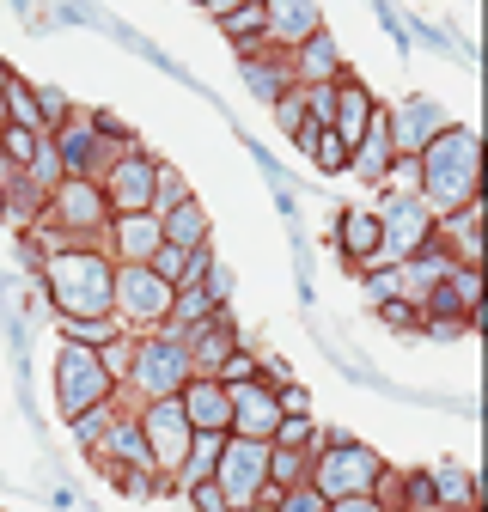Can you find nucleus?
I'll return each mask as SVG.
<instances>
[{
  "instance_id": "nucleus-16",
  "label": "nucleus",
  "mask_w": 488,
  "mask_h": 512,
  "mask_svg": "<svg viewBox=\"0 0 488 512\" xmlns=\"http://www.w3.org/2000/svg\"><path fill=\"white\" fill-rule=\"evenodd\" d=\"M391 159H397V141H391V116H385V104H379L373 122L360 128V141L348 147V171H354L360 183H385Z\"/></svg>"
},
{
  "instance_id": "nucleus-8",
  "label": "nucleus",
  "mask_w": 488,
  "mask_h": 512,
  "mask_svg": "<svg viewBox=\"0 0 488 512\" xmlns=\"http://www.w3.org/2000/svg\"><path fill=\"white\" fill-rule=\"evenodd\" d=\"M135 421H141V433H147V452H153V470L159 476H171L177 464H183V452H190V415H183V403H177V391L171 397H147V403H135Z\"/></svg>"
},
{
  "instance_id": "nucleus-23",
  "label": "nucleus",
  "mask_w": 488,
  "mask_h": 512,
  "mask_svg": "<svg viewBox=\"0 0 488 512\" xmlns=\"http://www.w3.org/2000/svg\"><path fill=\"white\" fill-rule=\"evenodd\" d=\"M220 445H226V433H214V427H196V433H190V452H183V464L171 470V494H177L183 482H202V476H214V464H220Z\"/></svg>"
},
{
  "instance_id": "nucleus-32",
  "label": "nucleus",
  "mask_w": 488,
  "mask_h": 512,
  "mask_svg": "<svg viewBox=\"0 0 488 512\" xmlns=\"http://www.w3.org/2000/svg\"><path fill=\"white\" fill-rule=\"evenodd\" d=\"M434 476V506H476V482L458 470H427Z\"/></svg>"
},
{
  "instance_id": "nucleus-2",
  "label": "nucleus",
  "mask_w": 488,
  "mask_h": 512,
  "mask_svg": "<svg viewBox=\"0 0 488 512\" xmlns=\"http://www.w3.org/2000/svg\"><path fill=\"white\" fill-rule=\"evenodd\" d=\"M43 287L55 317H104L110 311V287H116V263L104 244H74V250H55L43 256Z\"/></svg>"
},
{
  "instance_id": "nucleus-40",
  "label": "nucleus",
  "mask_w": 488,
  "mask_h": 512,
  "mask_svg": "<svg viewBox=\"0 0 488 512\" xmlns=\"http://www.w3.org/2000/svg\"><path fill=\"white\" fill-rule=\"evenodd\" d=\"M214 378H220V384H244V378H257V354L238 342V348H232V354L214 366Z\"/></svg>"
},
{
  "instance_id": "nucleus-41",
  "label": "nucleus",
  "mask_w": 488,
  "mask_h": 512,
  "mask_svg": "<svg viewBox=\"0 0 488 512\" xmlns=\"http://www.w3.org/2000/svg\"><path fill=\"white\" fill-rule=\"evenodd\" d=\"M177 494H183V500H190V506H202V512H232V506H226V494H220V482H214V476H202V482H183V488H177Z\"/></svg>"
},
{
  "instance_id": "nucleus-28",
  "label": "nucleus",
  "mask_w": 488,
  "mask_h": 512,
  "mask_svg": "<svg viewBox=\"0 0 488 512\" xmlns=\"http://www.w3.org/2000/svg\"><path fill=\"white\" fill-rule=\"evenodd\" d=\"M116 403H122V391H116L110 403H92V409H80V415H68V427H74V439H80V452H98V439H104V427H110V415H116Z\"/></svg>"
},
{
  "instance_id": "nucleus-43",
  "label": "nucleus",
  "mask_w": 488,
  "mask_h": 512,
  "mask_svg": "<svg viewBox=\"0 0 488 512\" xmlns=\"http://www.w3.org/2000/svg\"><path fill=\"white\" fill-rule=\"evenodd\" d=\"M202 287H208V293H214V299H220V305H226V293H232V275H226V269H220V263H214V269H208V275H202Z\"/></svg>"
},
{
  "instance_id": "nucleus-31",
  "label": "nucleus",
  "mask_w": 488,
  "mask_h": 512,
  "mask_svg": "<svg viewBox=\"0 0 488 512\" xmlns=\"http://www.w3.org/2000/svg\"><path fill=\"white\" fill-rule=\"evenodd\" d=\"M55 324H61V336H68V342H86V348H98L104 336L122 330V324H116V311H104V317H55Z\"/></svg>"
},
{
  "instance_id": "nucleus-29",
  "label": "nucleus",
  "mask_w": 488,
  "mask_h": 512,
  "mask_svg": "<svg viewBox=\"0 0 488 512\" xmlns=\"http://www.w3.org/2000/svg\"><path fill=\"white\" fill-rule=\"evenodd\" d=\"M7 122H25V128H37V135H49L43 128V104H37V86L31 80H7Z\"/></svg>"
},
{
  "instance_id": "nucleus-14",
  "label": "nucleus",
  "mask_w": 488,
  "mask_h": 512,
  "mask_svg": "<svg viewBox=\"0 0 488 512\" xmlns=\"http://www.w3.org/2000/svg\"><path fill=\"white\" fill-rule=\"evenodd\" d=\"M177 403H183V415H190V427H214V433L232 427V391L214 372H190L177 384Z\"/></svg>"
},
{
  "instance_id": "nucleus-13",
  "label": "nucleus",
  "mask_w": 488,
  "mask_h": 512,
  "mask_svg": "<svg viewBox=\"0 0 488 512\" xmlns=\"http://www.w3.org/2000/svg\"><path fill=\"white\" fill-rule=\"evenodd\" d=\"M232 391V427L226 433H244V439H275L281 427V397L269 378H244V384H226Z\"/></svg>"
},
{
  "instance_id": "nucleus-15",
  "label": "nucleus",
  "mask_w": 488,
  "mask_h": 512,
  "mask_svg": "<svg viewBox=\"0 0 488 512\" xmlns=\"http://www.w3.org/2000/svg\"><path fill=\"white\" fill-rule=\"evenodd\" d=\"M98 464H141V470H153V452H147V433H141V421H135V403L122 397L116 403V415H110V427H104V439H98V452H92Z\"/></svg>"
},
{
  "instance_id": "nucleus-5",
  "label": "nucleus",
  "mask_w": 488,
  "mask_h": 512,
  "mask_svg": "<svg viewBox=\"0 0 488 512\" xmlns=\"http://www.w3.org/2000/svg\"><path fill=\"white\" fill-rule=\"evenodd\" d=\"M116 391H122V384L104 372L98 348L61 336V348H55V409H61V415H80V409H92V403H110Z\"/></svg>"
},
{
  "instance_id": "nucleus-24",
  "label": "nucleus",
  "mask_w": 488,
  "mask_h": 512,
  "mask_svg": "<svg viewBox=\"0 0 488 512\" xmlns=\"http://www.w3.org/2000/svg\"><path fill=\"white\" fill-rule=\"evenodd\" d=\"M159 226H165V238L183 244V250H190V244H208V232H214V226H208V208H202L196 196H183L177 208H165Z\"/></svg>"
},
{
  "instance_id": "nucleus-12",
  "label": "nucleus",
  "mask_w": 488,
  "mask_h": 512,
  "mask_svg": "<svg viewBox=\"0 0 488 512\" xmlns=\"http://www.w3.org/2000/svg\"><path fill=\"white\" fill-rule=\"evenodd\" d=\"M159 238H165V226H159L153 208H122L98 232V244L110 250V263H147V256L159 250Z\"/></svg>"
},
{
  "instance_id": "nucleus-22",
  "label": "nucleus",
  "mask_w": 488,
  "mask_h": 512,
  "mask_svg": "<svg viewBox=\"0 0 488 512\" xmlns=\"http://www.w3.org/2000/svg\"><path fill=\"white\" fill-rule=\"evenodd\" d=\"M391 116V141H397V153H421L427 141L440 135V104H427V98H409V104H397V110H385Z\"/></svg>"
},
{
  "instance_id": "nucleus-26",
  "label": "nucleus",
  "mask_w": 488,
  "mask_h": 512,
  "mask_svg": "<svg viewBox=\"0 0 488 512\" xmlns=\"http://www.w3.org/2000/svg\"><path fill=\"white\" fill-rule=\"evenodd\" d=\"M305 470H312V452H305V445H281V439H269V482H275V488L305 482Z\"/></svg>"
},
{
  "instance_id": "nucleus-19",
  "label": "nucleus",
  "mask_w": 488,
  "mask_h": 512,
  "mask_svg": "<svg viewBox=\"0 0 488 512\" xmlns=\"http://www.w3.org/2000/svg\"><path fill=\"white\" fill-rule=\"evenodd\" d=\"M373 110H379V98H373V92H366V86L342 68V74H336V98H330V128L354 147V141H360V128L373 122Z\"/></svg>"
},
{
  "instance_id": "nucleus-34",
  "label": "nucleus",
  "mask_w": 488,
  "mask_h": 512,
  "mask_svg": "<svg viewBox=\"0 0 488 512\" xmlns=\"http://www.w3.org/2000/svg\"><path fill=\"white\" fill-rule=\"evenodd\" d=\"M147 263L171 281V287H183V281H190V250H183V244H171V238H159V250L147 256Z\"/></svg>"
},
{
  "instance_id": "nucleus-7",
  "label": "nucleus",
  "mask_w": 488,
  "mask_h": 512,
  "mask_svg": "<svg viewBox=\"0 0 488 512\" xmlns=\"http://www.w3.org/2000/svg\"><path fill=\"white\" fill-rule=\"evenodd\" d=\"M434 238V208H427L415 189H385L379 202V263H403Z\"/></svg>"
},
{
  "instance_id": "nucleus-30",
  "label": "nucleus",
  "mask_w": 488,
  "mask_h": 512,
  "mask_svg": "<svg viewBox=\"0 0 488 512\" xmlns=\"http://www.w3.org/2000/svg\"><path fill=\"white\" fill-rule=\"evenodd\" d=\"M391 512H434V476H427V470L397 476V500H391Z\"/></svg>"
},
{
  "instance_id": "nucleus-21",
  "label": "nucleus",
  "mask_w": 488,
  "mask_h": 512,
  "mask_svg": "<svg viewBox=\"0 0 488 512\" xmlns=\"http://www.w3.org/2000/svg\"><path fill=\"white\" fill-rule=\"evenodd\" d=\"M336 250H342V263L373 269L379 263V208H348L336 226Z\"/></svg>"
},
{
  "instance_id": "nucleus-35",
  "label": "nucleus",
  "mask_w": 488,
  "mask_h": 512,
  "mask_svg": "<svg viewBox=\"0 0 488 512\" xmlns=\"http://www.w3.org/2000/svg\"><path fill=\"white\" fill-rule=\"evenodd\" d=\"M269 110H275V122H281V135H287V141L299 135L305 122H312V116H305V92H299V86H287V92H281V98H275Z\"/></svg>"
},
{
  "instance_id": "nucleus-42",
  "label": "nucleus",
  "mask_w": 488,
  "mask_h": 512,
  "mask_svg": "<svg viewBox=\"0 0 488 512\" xmlns=\"http://www.w3.org/2000/svg\"><path fill=\"white\" fill-rule=\"evenodd\" d=\"M37 104H43V128H55V122H68V110H74V98L61 92V86H37Z\"/></svg>"
},
{
  "instance_id": "nucleus-27",
  "label": "nucleus",
  "mask_w": 488,
  "mask_h": 512,
  "mask_svg": "<svg viewBox=\"0 0 488 512\" xmlns=\"http://www.w3.org/2000/svg\"><path fill=\"white\" fill-rule=\"evenodd\" d=\"M19 171H25V177H31V183L43 189V196H49V189H55L61 177H68V165H61V153H55V141H49V135H43V141L31 147V159H25Z\"/></svg>"
},
{
  "instance_id": "nucleus-6",
  "label": "nucleus",
  "mask_w": 488,
  "mask_h": 512,
  "mask_svg": "<svg viewBox=\"0 0 488 512\" xmlns=\"http://www.w3.org/2000/svg\"><path fill=\"white\" fill-rule=\"evenodd\" d=\"M171 281L153 263H116V287H110V311L122 330H159L171 311Z\"/></svg>"
},
{
  "instance_id": "nucleus-25",
  "label": "nucleus",
  "mask_w": 488,
  "mask_h": 512,
  "mask_svg": "<svg viewBox=\"0 0 488 512\" xmlns=\"http://www.w3.org/2000/svg\"><path fill=\"white\" fill-rule=\"evenodd\" d=\"M214 25H220V37H226V43H232L238 55H251V49H263V0H244V7L220 13Z\"/></svg>"
},
{
  "instance_id": "nucleus-37",
  "label": "nucleus",
  "mask_w": 488,
  "mask_h": 512,
  "mask_svg": "<svg viewBox=\"0 0 488 512\" xmlns=\"http://www.w3.org/2000/svg\"><path fill=\"white\" fill-rule=\"evenodd\" d=\"M281 512H330V500H324V488H312V482H293V488H281V500H275Z\"/></svg>"
},
{
  "instance_id": "nucleus-39",
  "label": "nucleus",
  "mask_w": 488,
  "mask_h": 512,
  "mask_svg": "<svg viewBox=\"0 0 488 512\" xmlns=\"http://www.w3.org/2000/svg\"><path fill=\"white\" fill-rule=\"evenodd\" d=\"M391 293H403V269L397 263H373V269H366V299H391Z\"/></svg>"
},
{
  "instance_id": "nucleus-44",
  "label": "nucleus",
  "mask_w": 488,
  "mask_h": 512,
  "mask_svg": "<svg viewBox=\"0 0 488 512\" xmlns=\"http://www.w3.org/2000/svg\"><path fill=\"white\" fill-rule=\"evenodd\" d=\"M7 80H13V68L0 61V122H7Z\"/></svg>"
},
{
  "instance_id": "nucleus-9",
  "label": "nucleus",
  "mask_w": 488,
  "mask_h": 512,
  "mask_svg": "<svg viewBox=\"0 0 488 512\" xmlns=\"http://www.w3.org/2000/svg\"><path fill=\"white\" fill-rule=\"evenodd\" d=\"M43 214H49L55 226H68L74 238L98 244V232H104V220H110V202H104L98 177H61L49 196H43Z\"/></svg>"
},
{
  "instance_id": "nucleus-18",
  "label": "nucleus",
  "mask_w": 488,
  "mask_h": 512,
  "mask_svg": "<svg viewBox=\"0 0 488 512\" xmlns=\"http://www.w3.org/2000/svg\"><path fill=\"white\" fill-rule=\"evenodd\" d=\"M287 68H293V80H299V86H324V80H336V74H342V49H336V37L318 25L305 43H293V49H287Z\"/></svg>"
},
{
  "instance_id": "nucleus-1",
  "label": "nucleus",
  "mask_w": 488,
  "mask_h": 512,
  "mask_svg": "<svg viewBox=\"0 0 488 512\" xmlns=\"http://www.w3.org/2000/svg\"><path fill=\"white\" fill-rule=\"evenodd\" d=\"M415 159H421V183L415 189H421V202L434 208V214L482 196V147H476V128L440 122V135L427 141Z\"/></svg>"
},
{
  "instance_id": "nucleus-36",
  "label": "nucleus",
  "mask_w": 488,
  "mask_h": 512,
  "mask_svg": "<svg viewBox=\"0 0 488 512\" xmlns=\"http://www.w3.org/2000/svg\"><path fill=\"white\" fill-rule=\"evenodd\" d=\"M183 196H190V183H183V171H171V165L159 159V183H153V214H165V208H177Z\"/></svg>"
},
{
  "instance_id": "nucleus-10",
  "label": "nucleus",
  "mask_w": 488,
  "mask_h": 512,
  "mask_svg": "<svg viewBox=\"0 0 488 512\" xmlns=\"http://www.w3.org/2000/svg\"><path fill=\"white\" fill-rule=\"evenodd\" d=\"M214 482H220L226 506H251V500H257V488L269 482V439L226 433V445H220V464H214Z\"/></svg>"
},
{
  "instance_id": "nucleus-17",
  "label": "nucleus",
  "mask_w": 488,
  "mask_h": 512,
  "mask_svg": "<svg viewBox=\"0 0 488 512\" xmlns=\"http://www.w3.org/2000/svg\"><path fill=\"white\" fill-rule=\"evenodd\" d=\"M324 25V13H318V0H263V43L269 49H293V43H305Z\"/></svg>"
},
{
  "instance_id": "nucleus-20",
  "label": "nucleus",
  "mask_w": 488,
  "mask_h": 512,
  "mask_svg": "<svg viewBox=\"0 0 488 512\" xmlns=\"http://www.w3.org/2000/svg\"><path fill=\"white\" fill-rule=\"evenodd\" d=\"M238 68H244V86H251V98H263V104H275L287 86H299L293 80V68H287V49H251V55H238Z\"/></svg>"
},
{
  "instance_id": "nucleus-11",
  "label": "nucleus",
  "mask_w": 488,
  "mask_h": 512,
  "mask_svg": "<svg viewBox=\"0 0 488 512\" xmlns=\"http://www.w3.org/2000/svg\"><path fill=\"white\" fill-rule=\"evenodd\" d=\"M153 183H159V159H153L141 141L122 147V153L98 171V189H104L110 214H122V208H153Z\"/></svg>"
},
{
  "instance_id": "nucleus-4",
  "label": "nucleus",
  "mask_w": 488,
  "mask_h": 512,
  "mask_svg": "<svg viewBox=\"0 0 488 512\" xmlns=\"http://www.w3.org/2000/svg\"><path fill=\"white\" fill-rule=\"evenodd\" d=\"M190 372H196V366H190L183 336H171L165 324H159V330H135V360H129V378H122V397H129V403L171 397Z\"/></svg>"
},
{
  "instance_id": "nucleus-46",
  "label": "nucleus",
  "mask_w": 488,
  "mask_h": 512,
  "mask_svg": "<svg viewBox=\"0 0 488 512\" xmlns=\"http://www.w3.org/2000/svg\"><path fill=\"white\" fill-rule=\"evenodd\" d=\"M196 7H202V0H196Z\"/></svg>"
},
{
  "instance_id": "nucleus-45",
  "label": "nucleus",
  "mask_w": 488,
  "mask_h": 512,
  "mask_svg": "<svg viewBox=\"0 0 488 512\" xmlns=\"http://www.w3.org/2000/svg\"><path fill=\"white\" fill-rule=\"evenodd\" d=\"M202 7H208V13L220 19V13H232V7H244V0H202Z\"/></svg>"
},
{
  "instance_id": "nucleus-38",
  "label": "nucleus",
  "mask_w": 488,
  "mask_h": 512,
  "mask_svg": "<svg viewBox=\"0 0 488 512\" xmlns=\"http://www.w3.org/2000/svg\"><path fill=\"white\" fill-rule=\"evenodd\" d=\"M379 317H385L391 330H415V324H421V305H415L409 293H391V299H379Z\"/></svg>"
},
{
  "instance_id": "nucleus-33",
  "label": "nucleus",
  "mask_w": 488,
  "mask_h": 512,
  "mask_svg": "<svg viewBox=\"0 0 488 512\" xmlns=\"http://www.w3.org/2000/svg\"><path fill=\"white\" fill-rule=\"evenodd\" d=\"M37 141H43L37 128H25V122H0V159H7V165H25Z\"/></svg>"
},
{
  "instance_id": "nucleus-3",
  "label": "nucleus",
  "mask_w": 488,
  "mask_h": 512,
  "mask_svg": "<svg viewBox=\"0 0 488 512\" xmlns=\"http://www.w3.org/2000/svg\"><path fill=\"white\" fill-rule=\"evenodd\" d=\"M385 476V458L373 452V445H360L348 433H324L312 445V470H305V482L324 488V500H342V494H373V482Z\"/></svg>"
}]
</instances>
